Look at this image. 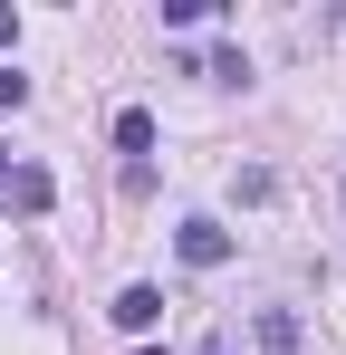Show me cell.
<instances>
[{"label":"cell","mask_w":346,"mask_h":355,"mask_svg":"<svg viewBox=\"0 0 346 355\" xmlns=\"http://www.w3.org/2000/svg\"><path fill=\"white\" fill-rule=\"evenodd\" d=\"M173 250H183V269H222V259H231V231H222V221H202V211H192V221L173 231Z\"/></svg>","instance_id":"6da1fadb"},{"label":"cell","mask_w":346,"mask_h":355,"mask_svg":"<svg viewBox=\"0 0 346 355\" xmlns=\"http://www.w3.org/2000/svg\"><path fill=\"white\" fill-rule=\"evenodd\" d=\"M49 192H58V182L39 173V164H10V173H0V202H10V211H29V221L49 211Z\"/></svg>","instance_id":"7a4b0ae2"},{"label":"cell","mask_w":346,"mask_h":355,"mask_svg":"<svg viewBox=\"0 0 346 355\" xmlns=\"http://www.w3.org/2000/svg\"><path fill=\"white\" fill-rule=\"evenodd\" d=\"M106 317H115V327H125V336H145V327L164 317V288H125V297H115V307H106Z\"/></svg>","instance_id":"3957f363"},{"label":"cell","mask_w":346,"mask_h":355,"mask_svg":"<svg viewBox=\"0 0 346 355\" xmlns=\"http://www.w3.org/2000/svg\"><path fill=\"white\" fill-rule=\"evenodd\" d=\"M260 355H298V317L288 307H260Z\"/></svg>","instance_id":"277c9868"},{"label":"cell","mask_w":346,"mask_h":355,"mask_svg":"<svg viewBox=\"0 0 346 355\" xmlns=\"http://www.w3.org/2000/svg\"><path fill=\"white\" fill-rule=\"evenodd\" d=\"M115 144L145 164V154H154V116H145V106H125V116H115Z\"/></svg>","instance_id":"5b68a950"},{"label":"cell","mask_w":346,"mask_h":355,"mask_svg":"<svg viewBox=\"0 0 346 355\" xmlns=\"http://www.w3.org/2000/svg\"><path fill=\"white\" fill-rule=\"evenodd\" d=\"M0 106H29V77L19 67H0Z\"/></svg>","instance_id":"8992f818"},{"label":"cell","mask_w":346,"mask_h":355,"mask_svg":"<svg viewBox=\"0 0 346 355\" xmlns=\"http://www.w3.org/2000/svg\"><path fill=\"white\" fill-rule=\"evenodd\" d=\"M192 355H231V336H222V327H212V336H202V346H192Z\"/></svg>","instance_id":"52a82bcc"}]
</instances>
